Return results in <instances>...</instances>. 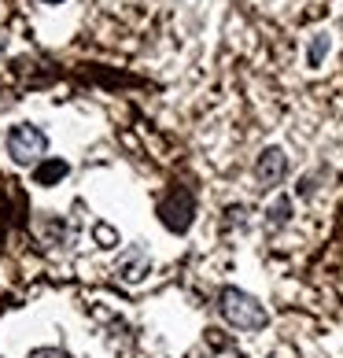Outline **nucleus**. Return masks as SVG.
I'll return each instance as SVG.
<instances>
[{
  "label": "nucleus",
  "instance_id": "f257e3e1",
  "mask_svg": "<svg viewBox=\"0 0 343 358\" xmlns=\"http://www.w3.org/2000/svg\"><path fill=\"white\" fill-rule=\"evenodd\" d=\"M218 310H221V317H226L233 329H240V333H258V329L270 325L266 307H262L251 292L233 288V285L218 292Z\"/></svg>",
  "mask_w": 343,
  "mask_h": 358
},
{
  "label": "nucleus",
  "instance_id": "f03ea898",
  "mask_svg": "<svg viewBox=\"0 0 343 358\" xmlns=\"http://www.w3.org/2000/svg\"><path fill=\"white\" fill-rule=\"evenodd\" d=\"M45 152H48V137L37 126H30V122L11 126V134H8V155L15 159L19 166H30V163L37 166L45 159Z\"/></svg>",
  "mask_w": 343,
  "mask_h": 358
},
{
  "label": "nucleus",
  "instance_id": "7ed1b4c3",
  "mask_svg": "<svg viewBox=\"0 0 343 358\" xmlns=\"http://www.w3.org/2000/svg\"><path fill=\"white\" fill-rule=\"evenodd\" d=\"M159 218L170 233H189V225L196 218V200H192V192L189 189H170L163 200H159Z\"/></svg>",
  "mask_w": 343,
  "mask_h": 358
},
{
  "label": "nucleus",
  "instance_id": "20e7f679",
  "mask_svg": "<svg viewBox=\"0 0 343 358\" xmlns=\"http://www.w3.org/2000/svg\"><path fill=\"white\" fill-rule=\"evenodd\" d=\"M284 174H288V155L277 148V144L262 148L258 163H255V181H258V189H277V185L284 181Z\"/></svg>",
  "mask_w": 343,
  "mask_h": 358
},
{
  "label": "nucleus",
  "instance_id": "39448f33",
  "mask_svg": "<svg viewBox=\"0 0 343 358\" xmlns=\"http://www.w3.org/2000/svg\"><path fill=\"white\" fill-rule=\"evenodd\" d=\"M118 273H122V281H140L144 273H148V255H144L140 248H129L126 255H122V262H118Z\"/></svg>",
  "mask_w": 343,
  "mask_h": 358
},
{
  "label": "nucleus",
  "instance_id": "423d86ee",
  "mask_svg": "<svg viewBox=\"0 0 343 358\" xmlns=\"http://www.w3.org/2000/svg\"><path fill=\"white\" fill-rule=\"evenodd\" d=\"M67 163L63 159H41V163L34 166V181L37 185H45V189H52V185H59L63 178H67Z\"/></svg>",
  "mask_w": 343,
  "mask_h": 358
},
{
  "label": "nucleus",
  "instance_id": "0eeeda50",
  "mask_svg": "<svg viewBox=\"0 0 343 358\" xmlns=\"http://www.w3.org/2000/svg\"><path fill=\"white\" fill-rule=\"evenodd\" d=\"M328 48H333V37H328L325 30H318L310 37V48H307V63H310V67H321V59L328 56Z\"/></svg>",
  "mask_w": 343,
  "mask_h": 358
},
{
  "label": "nucleus",
  "instance_id": "6e6552de",
  "mask_svg": "<svg viewBox=\"0 0 343 358\" xmlns=\"http://www.w3.org/2000/svg\"><path fill=\"white\" fill-rule=\"evenodd\" d=\"M30 358H71L67 351H59V348H37Z\"/></svg>",
  "mask_w": 343,
  "mask_h": 358
},
{
  "label": "nucleus",
  "instance_id": "1a4fd4ad",
  "mask_svg": "<svg viewBox=\"0 0 343 358\" xmlns=\"http://www.w3.org/2000/svg\"><path fill=\"white\" fill-rule=\"evenodd\" d=\"M45 4H63V0H45Z\"/></svg>",
  "mask_w": 343,
  "mask_h": 358
}]
</instances>
